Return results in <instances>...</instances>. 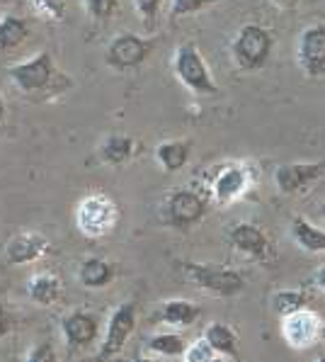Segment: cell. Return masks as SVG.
Segmentation results:
<instances>
[{"mask_svg": "<svg viewBox=\"0 0 325 362\" xmlns=\"http://www.w3.org/2000/svg\"><path fill=\"white\" fill-rule=\"evenodd\" d=\"M119 224V207L105 192H93L83 197L76 207V226L85 238H105L114 233Z\"/></svg>", "mask_w": 325, "mask_h": 362, "instance_id": "cell-1", "label": "cell"}, {"mask_svg": "<svg viewBox=\"0 0 325 362\" xmlns=\"http://www.w3.org/2000/svg\"><path fill=\"white\" fill-rule=\"evenodd\" d=\"M272 49H274L272 32L262 25L248 22V25H243L235 32L231 42V57L240 71H260L270 61Z\"/></svg>", "mask_w": 325, "mask_h": 362, "instance_id": "cell-2", "label": "cell"}, {"mask_svg": "<svg viewBox=\"0 0 325 362\" xmlns=\"http://www.w3.org/2000/svg\"><path fill=\"white\" fill-rule=\"evenodd\" d=\"M182 272L192 285L214 297H235L245 289V277L235 267H226L218 263H197V260H184Z\"/></svg>", "mask_w": 325, "mask_h": 362, "instance_id": "cell-3", "label": "cell"}, {"mask_svg": "<svg viewBox=\"0 0 325 362\" xmlns=\"http://www.w3.org/2000/svg\"><path fill=\"white\" fill-rule=\"evenodd\" d=\"M172 71H175L177 81L182 83L187 90H192L194 95H216L218 86L211 76L209 66H206L204 57L199 54V49L192 42L180 44L172 54Z\"/></svg>", "mask_w": 325, "mask_h": 362, "instance_id": "cell-4", "label": "cell"}, {"mask_svg": "<svg viewBox=\"0 0 325 362\" xmlns=\"http://www.w3.org/2000/svg\"><path fill=\"white\" fill-rule=\"evenodd\" d=\"M206 199L199 192L189 190V187H177L170 190L162 202V221L170 229L177 231H189L192 226H197L206 216Z\"/></svg>", "mask_w": 325, "mask_h": 362, "instance_id": "cell-5", "label": "cell"}, {"mask_svg": "<svg viewBox=\"0 0 325 362\" xmlns=\"http://www.w3.org/2000/svg\"><path fill=\"white\" fill-rule=\"evenodd\" d=\"M134 331H136V302L117 304L107 319V326H105V338L95 362H110L112 358H117L124 350L129 338L134 336Z\"/></svg>", "mask_w": 325, "mask_h": 362, "instance_id": "cell-6", "label": "cell"}, {"mask_svg": "<svg viewBox=\"0 0 325 362\" xmlns=\"http://www.w3.org/2000/svg\"><path fill=\"white\" fill-rule=\"evenodd\" d=\"M100 326H102V319L95 311L73 309L61 319V336L71 353H78L95 343V338L100 336Z\"/></svg>", "mask_w": 325, "mask_h": 362, "instance_id": "cell-7", "label": "cell"}, {"mask_svg": "<svg viewBox=\"0 0 325 362\" xmlns=\"http://www.w3.org/2000/svg\"><path fill=\"white\" fill-rule=\"evenodd\" d=\"M323 173H325V163H321V160L287 163L274 170V185H277L279 194L296 197V194H304L311 190V187L321 180Z\"/></svg>", "mask_w": 325, "mask_h": 362, "instance_id": "cell-8", "label": "cell"}, {"mask_svg": "<svg viewBox=\"0 0 325 362\" xmlns=\"http://www.w3.org/2000/svg\"><path fill=\"white\" fill-rule=\"evenodd\" d=\"M226 236L235 253L245 255V258L255 260V263H267V260H272V255H274L272 241L257 224L238 221V224H233L231 229H228Z\"/></svg>", "mask_w": 325, "mask_h": 362, "instance_id": "cell-9", "label": "cell"}, {"mask_svg": "<svg viewBox=\"0 0 325 362\" xmlns=\"http://www.w3.org/2000/svg\"><path fill=\"white\" fill-rule=\"evenodd\" d=\"M296 61L308 78L325 76V25H308L296 42Z\"/></svg>", "mask_w": 325, "mask_h": 362, "instance_id": "cell-10", "label": "cell"}, {"mask_svg": "<svg viewBox=\"0 0 325 362\" xmlns=\"http://www.w3.org/2000/svg\"><path fill=\"white\" fill-rule=\"evenodd\" d=\"M8 76L22 93H39L52 83L54 78V59L49 52H39L30 61H22L8 69Z\"/></svg>", "mask_w": 325, "mask_h": 362, "instance_id": "cell-11", "label": "cell"}, {"mask_svg": "<svg viewBox=\"0 0 325 362\" xmlns=\"http://www.w3.org/2000/svg\"><path fill=\"white\" fill-rule=\"evenodd\" d=\"M250 182H253V175H250L248 165L226 163L211 177V197L218 204H231L250 190Z\"/></svg>", "mask_w": 325, "mask_h": 362, "instance_id": "cell-12", "label": "cell"}, {"mask_svg": "<svg viewBox=\"0 0 325 362\" xmlns=\"http://www.w3.org/2000/svg\"><path fill=\"white\" fill-rule=\"evenodd\" d=\"M150 42L134 32H124V35L114 37L107 47V64L117 71H129L141 66L150 54Z\"/></svg>", "mask_w": 325, "mask_h": 362, "instance_id": "cell-13", "label": "cell"}, {"mask_svg": "<svg viewBox=\"0 0 325 362\" xmlns=\"http://www.w3.org/2000/svg\"><path fill=\"white\" fill-rule=\"evenodd\" d=\"M282 336L289 348L306 350L321 338V324H318L313 311L301 309L296 314H289L282 319Z\"/></svg>", "mask_w": 325, "mask_h": 362, "instance_id": "cell-14", "label": "cell"}, {"mask_svg": "<svg viewBox=\"0 0 325 362\" xmlns=\"http://www.w3.org/2000/svg\"><path fill=\"white\" fill-rule=\"evenodd\" d=\"M52 250V243L39 231H22L5 246V260L10 265H30Z\"/></svg>", "mask_w": 325, "mask_h": 362, "instance_id": "cell-15", "label": "cell"}, {"mask_svg": "<svg viewBox=\"0 0 325 362\" xmlns=\"http://www.w3.org/2000/svg\"><path fill=\"white\" fill-rule=\"evenodd\" d=\"M78 282L88 289H102V287H110L117 277V267L105 258H88L78 265V272H76Z\"/></svg>", "mask_w": 325, "mask_h": 362, "instance_id": "cell-16", "label": "cell"}, {"mask_svg": "<svg viewBox=\"0 0 325 362\" xmlns=\"http://www.w3.org/2000/svg\"><path fill=\"white\" fill-rule=\"evenodd\" d=\"M61 292H64V285H61V277L54 275L49 270L35 272L27 282V294L30 299L39 306H52L61 299Z\"/></svg>", "mask_w": 325, "mask_h": 362, "instance_id": "cell-17", "label": "cell"}, {"mask_svg": "<svg viewBox=\"0 0 325 362\" xmlns=\"http://www.w3.org/2000/svg\"><path fill=\"white\" fill-rule=\"evenodd\" d=\"M201 316V306L187 299H167L160 304V311L155 319L162 321L167 326H177V328H187L192 324H197V319Z\"/></svg>", "mask_w": 325, "mask_h": 362, "instance_id": "cell-18", "label": "cell"}, {"mask_svg": "<svg viewBox=\"0 0 325 362\" xmlns=\"http://www.w3.org/2000/svg\"><path fill=\"white\" fill-rule=\"evenodd\" d=\"M289 233L294 243L306 253H325V231L311 224L304 216H294L289 224Z\"/></svg>", "mask_w": 325, "mask_h": 362, "instance_id": "cell-19", "label": "cell"}, {"mask_svg": "<svg viewBox=\"0 0 325 362\" xmlns=\"http://www.w3.org/2000/svg\"><path fill=\"white\" fill-rule=\"evenodd\" d=\"M204 338L209 341L211 348L218 353V358H231L235 362H240L238 355V336L228 324H221V321H211L204 331Z\"/></svg>", "mask_w": 325, "mask_h": 362, "instance_id": "cell-20", "label": "cell"}, {"mask_svg": "<svg viewBox=\"0 0 325 362\" xmlns=\"http://www.w3.org/2000/svg\"><path fill=\"white\" fill-rule=\"evenodd\" d=\"M136 141L126 134H110L100 146V158L107 165H124L134 158Z\"/></svg>", "mask_w": 325, "mask_h": 362, "instance_id": "cell-21", "label": "cell"}, {"mask_svg": "<svg viewBox=\"0 0 325 362\" xmlns=\"http://www.w3.org/2000/svg\"><path fill=\"white\" fill-rule=\"evenodd\" d=\"M189 151H192L189 141H162L155 146V160H158L162 170L177 173L187 165Z\"/></svg>", "mask_w": 325, "mask_h": 362, "instance_id": "cell-22", "label": "cell"}, {"mask_svg": "<svg viewBox=\"0 0 325 362\" xmlns=\"http://www.w3.org/2000/svg\"><path fill=\"white\" fill-rule=\"evenodd\" d=\"M30 37V27L18 15H3L0 18V52H13Z\"/></svg>", "mask_w": 325, "mask_h": 362, "instance_id": "cell-23", "label": "cell"}, {"mask_svg": "<svg viewBox=\"0 0 325 362\" xmlns=\"http://www.w3.org/2000/svg\"><path fill=\"white\" fill-rule=\"evenodd\" d=\"M146 348L158 358H182L187 350V341L180 333H155L146 341Z\"/></svg>", "mask_w": 325, "mask_h": 362, "instance_id": "cell-24", "label": "cell"}, {"mask_svg": "<svg viewBox=\"0 0 325 362\" xmlns=\"http://www.w3.org/2000/svg\"><path fill=\"white\" fill-rule=\"evenodd\" d=\"M306 304H308V294L301 292V289H279V292L272 294V311L277 316H282V319L306 309Z\"/></svg>", "mask_w": 325, "mask_h": 362, "instance_id": "cell-25", "label": "cell"}, {"mask_svg": "<svg viewBox=\"0 0 325 362\" xmlns=\"http://www.w3.org/2000/svg\"><path fill=\"white\" fill-rule=\"evenodd\" d=\"M216 3H221V0H170V18L172 20L187 18V15H194Z\"/></svg>", "mask_w": 325, "mask_h": 362, "instance_id": "cell-26", "label": "cell"}, {"mask_svg": "<svg viewBox=\"0 0 325 362\" xmlns=\"http://www.w3.org/2000/svg\"><path fill=\"white\" fill-rule=\"evenodd\" d=\"M218 360V353L209 345L206 338H199L194 341L192 345H187L182 355V362H216Z\"/></svg>", "mask_w": 325, "mask_h": 362, "instance_id": "cell-27", "label": "cell"}, {"mask_svg": "<svg viewBox=\"0 0 325 362\" xmlns=\"http://www.w3.org/2000/svg\"><path fill=\"white\" fill-rule=\"evenodd\" d=\"M32 5L42 18L52 22H61L66 15V0H32Z\"/></svg>", "mask_w": 325, "mask_h": 362, "instance_id": "cell-28", "label": "cell"}, {"mask_svg": "<svg viewBox=\"0 0 325 362\" xmlns=\"http://www.w3.org/2000/svg\"><path fill=\"white\" fill-rule=\"evenodd\" d=\"M83 3H85V10L93 20L105 22L114 15L117 3H119V0H83Z\"/></svg>", "mask_w": 325, "mask_h": 362, "instance_id": "cell-29", "label": "cell"}, {"mask_svg": "<svg viewBox=\"0 0 325 362\" xmlns=\"http://www.w3.org/2000/svg\"><path fill=\"white\" fill-rule=\"evenodd\" d=\"M25 362H59V355H56L52 341H39L32 345Z\"/></svg>", "mask_w": 325, "mask_h": 362, "instance_id": "cell-30", "label": "cell"}, {"mask_svg": "<svg viewBox=\"0 0 325 362\" xmlns=\"http://www.w3.org/2000/svg\"><path fill=\"white\" fill-rule=\"evenodd\" d=\"M134 8L136 13L141 15V20L148 27H153L155 18H158V10H160V0H134Z\"/></svg>", "mask_w": 325, "mask_h": 362, "instance_id": "cell-31", "label": "cell"}, {"mask_svg": "<svg viewBox=\"0 0 325 362\" xmlns=\"http://www.w3.org/2000/svg\"><path fill=\"white\" fill-rule=\"evenodd\" d=\"M10 331V319H8V311H5V304L0 302V336Z\"/></svg>", "mask_w": 325, "mask_h": 362, "instance_id": "cell-32", "label": "cell"}, {"mask_svg": "<svg viewBox=\"0 0 325 362\" xmlns=\"http://www.w3.org/2000/svg\"><path fill=\"white\" fill-rule=\"evenodd\" d=\"M313 285H316V287L325 294V263H323L321 267H318L316 275H313Z\"/></svg>", "mask_w": 325, "mask_h": 362, "instance_id": "cell-33", "label": "cell"}, {"mask_svg": "<svg viewBox=\"0 0 325 362\" xmlns=\"http://www.w3.org/2000/svg\"><path fill=\"white\" fill-rule=\"evenodd\" d=\"M274 5H282V8H289V5H296L299 0H272Z\"/></svg>", "mask_w": 325, "mask_h": 362, "instance_id": "cell-34", "label": "cell"}, {"mask_svg": "<svg viewBox=\"0 0 325 362\" xmlns=\"http://www.w3.org/2000/svg\"><path fill=\"white\" fill-rule=\"evenodd\" d=\"M131 362H162V360H155V358H143V355H138V358H134Z\"/></svg>", "mask_w": 325, "mask_h": 362, "instance_id": "cell-35", "label": "cell"}, {"mask_svg": "<svg viewBox=\"0 0 325 362\" xmlns=\"http://www.w3.org/2000/svg\"><path fill=\"white\" fill-rule=\"evenodd\" d=\"M5 119V100H3V95H0V122Z\"/></svg>", "mask_w": 325, "mask_h": 362, "instance_id": "cell-36", "label": "cell"}, {"mask_svg": "<svg viewBox=\"0 0 325 362\" xmlns=\"http://www.w3.org/2000/svg\"><path fill=\"white\" fill-rule=\"evenodd\" d=\"M321 338L325 341V324H321Z\"/></svg>", "mask_w": 325, "mask_h": 362, "instance_id": "cell-37", "label": "cell"}, {"mask_svg": "<svg viewBox=\"0 0 325 362\" xmlns=\"http://www.w3.org/2000/svg\"><path fill=\"white\" fill-rule=\"evenodd\" d=\"M321 216H323V219H325V202L321 204Z\"/></svg>", "mask_w": 325, "mask_h": 362, "instance_id": "cell-38", "label": "cell"}, {"mask_svg": "<svg viewBox=\"0 0 325 362\" xmlns=\"http://www.w3.org/2000/svg\"><path fill=\"white\" fill-rule=\"evenodd\" d=\"M316 362H325V355H321V358H318Z\"/></svg>", "mask_w": 325, "mask_h": 362, "instance_id": "cell-39", "label": "cell"}, {"mask_svg": "<svg viewBox=\"0 0 325 362\" xmlns=\"http://www.w3.org/2000/svg\"><path fill=\"white\" fill-rule=\"evenodd\" d=\"M216 362H221V358H218V360H216Z\"/></svg>", "mask_w": 325, "mask_h": 362, "instance_id": "cell-40", "label": "cell"}]
</instances>
